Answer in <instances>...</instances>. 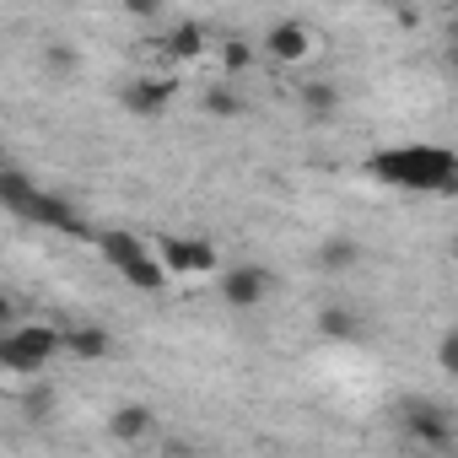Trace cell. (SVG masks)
<instances>
[{
  "instance_id": "15",
  "label": "cell",
  "mask_w": 458,
  "mask_h": 458,
  "mask_svg": "<svg viewBox=\"0 0 458 458\" xmlns=\"http://www.w3.org/2000/svg\"><path fill=\"white\" fill-rule=\"evenodd\" d=\"M119 276H124L135 292H146V297H151V292H162V286H167V276H173V270H167V265L157 259V249H151L146 259H135V265H130V270H119Z\"/></svg>"
},
{
  "instance_id": "16",
  "label": "cell",
  "mask_w": 458,
  "mask_h": 458,
  "mask_svg": "<svg viewBox=\"0 0 458 458\" xmlns=\"http://www.w3.org/2000/svg\"><path fill=\"white\" fill-rule=\"evenodd\" d=\"M162 49H167L173 60H194V55L205 49V28H199V22H173V28H167V44H162Z\"/></svg>"
},
{
  "instance_id": "9",
  "label": "cell",
  "mask_w": 458,
  "mask_h": 458,
  "mask_svg": "<svg viewBox=\"0 0 458 458\" xmlns=\"http://www.w3.org/2000/svg\"><path fill=\"white\" fill-rule=\"evenodd\" d=\"M340 103H345V92H340V81H329V76H313V81L297 87V108H302L308 119H335Z\"/></svg>"
},
{
  "instance_id": "4",
  "label": "cell",
  "mask_w": 458,
  "mask_h": 458,
  "mask_svg": "<svg viewBox=\"0 0 458 458\" xmlns=\"http://www.w3.org/2000/svg\"><path fill=\"white\" fill-rule=\"evenodd\" d=\"M270 286H276V276L265 265H233V270L221 276V302L233 308V313H254L270 297Z\"/></svg>"
},
{
  "instance_id": "2",
  "label": "cell",
  "mask_w": 458,
  "mask_h": 458,
  "mask_svg": "<svg viewBox=\"0 0 458 458\" xmlns=\"http://www.w3.org/2000/svg\"><path fill=\"white\" fill-rule=\"evenodd\" d=\"M394 426H399V437H404V442H415V447H426V453H442V447H453V442H458V420H453V410H447V404H437V399H426V394L399 399Z\"/></svg>"
},
{
  "instance_id": "6",
  "label": "cell",
  "mask_w": 458,
  "mask_h": 458,
  "mask_svg": "<svg viewBox=\"0 0 458 458\" xmlns=\"http://www.w3.org/2000/svg\"><path fill=\"white\" fill-rule=\"evenodd\" d=\"M173 92H178L173 76H135V81L119 92V103H124L130 114H140V119H157V114L173 103Z\"/></svg>"
},
{
  "instance_id": "17",
  "label": "cell",
  "mask_w": 458,
  "mask_h": 458,
  "mask_svg": "<svg viewBox=\"0 0 458 458\" xmlns=\"http://www.w3.org/2000/svg\"><path fill=\"white\" fill-rule=\"evenodd\" d=\"M259 60V44H249V38H221V65H226V76H243L249 65Z\"/></svg>"
},
{
  "instance_id": "13",
  "label": "cell",
  "mask_w": 458,
  "mask_h": 458,
  "mask_svg": "<svg viewBox=\"0 0 458 458\" xmlns=\"http://www.w3.org/2000/svg\"><path fill=\"white\" fill-rule=\"evenodd\" d=\"M33 199H38V183L22 167H0V205H6L12 216H28Z\"/></svg>"
},
{
  "instance_id": "11",
  "label": "cell",
  "mask_w": 458,
  "mask_h": 458,
  "mask_svg": "<svg viewBox=\"0 0 458 458\" xmlns=\"http://www.w3.org/2000/svg\"><path fill=\"white\" fill-rule=\"evenodd\" d=\"M157 431V415L146 410V404H119L114 415H108V437L114 442H146Z\"/></svg>"
},
{
  "instance_id": "14",
  "label": "cell",
  "mask_w": 458,
  "mask_h": 458,
  "mask_svg": "<svg viewBox=\"0 0 458 458\" xmlns=\"http://www.w3.org/2000/svg\"><path fill=\"white\" fill-rule=\"evenodd\" d=\"M65 351L81 356V361H103L114 351V335L98 329V324H76V329H65Z\"/></svg>"
},
{
  "instance_id": "10",
  "label": "cell",
  "mask_w": 458,
  "mask_h": 458,
  "mask_svg": "<svg viewBox=\"0 0 458 458\" xmlns=\"http://www.w3.org/2000/svg\"><path fill=\"white\" fill-rule=\"evenodd\" d=\"M98 254H103L114 270H130V265H135V259H146L151 249H146V238L124 233V226H103V238H98Z\"/></svg>"
},
{
  "instance_id": "12",
  "label": "cell",
  "mask_w": 458,
  "mask_h": 458,
  "mask_svg": "<svg viewBox=\"0 0 458 458\" xmlns=\"http://www.w3.org/2000/svg\"><path fill=\"white\" fill-rule=\"evenodd\" d=\"M313 259H318V270H324V276H345V270H356V265H361V243H356V238H345V233H335V238H324V243H318V254H313Z\"/></svg>"
},
{
  "instance_id": "23",
  "label": "cell",
  "mask_w": 458,
  "mask_h": 458,
  "mask_svg": "<svg viewBox=\"0 0 458 458\" xmlns=\"http://www.w3.org/2000/svg\"><path fill=\"white\" fill-rule=\"evenodd\" d=\"M447 249H453V259H458V233H453V243H447Z\"/></svg>"
},
{
  "instance_id": "22",
  "label": "cell",
  "mask_w": 458,
  "mask_h": 458,
  "mask_svg": "<svg viewBox=\"0 0 458 458\" xmlns=\"http://www.w3.org/2000/svg\"><path fill=\"white\" fill-rule=\"evenodd\" d=\"M447 71H453V81H458V44H447Z\"/></svg>"
},
{
  "instance_id": "19",
  "label": "cell",
  "mask_w": 458,
  "mask_h": 458,
  "mask_svg": "<svg viewBox=\"0 0 458 458\" xmlns=\"http://www.w3.org/2000/svg\"><path fill=\"white\" fill-rule=\"evenodd\" d=\"M76 65H81V55H76L71 44H44V71H49V76H71Z\"/></svg>"
},
{
  "instance_id": "24",
  "label": "cell",
  "mask_w": 458,
  "mask_h": 458,
  "mask_svg": "<svg viewBox=\"0 0 458 458\" xmlns=\"http://www.w3.org/2000/svg\"><path fill=\"white\" fill-rule=\"evenodd\" d=\"M453 44H458V22H453Z\"/></svg>"
},
{
  "instance_id": "8",
  "label": "cell",
  "mask_w": 458,
  "mask_h": 458,
  "mask_svg": "<svg viewBox=\"0 0 458 458\" xmlns=\"http://www.w3.org/2000/svg\"><path fill=\"white\" fill-rule=\"evenodd\" d=\"M259 49H265L270 60H281V65H297V60H308V49H313V33H308L302 22H276V28L259 38Z\"/></svg>"
},
{
  "instance_id": "3",
  "label": "cell",
  "mask_w": 458,
  "mask_h": 458,
  "mask_svg": "<svg viewBox=\"0 0 458 458\" xmlns=\"http://www.w3.org/2000/svg\"><path fill=\"white\" fill-rule=\"evenodd\" d=\"M60 351H65V329L55 324H22V329H6V340H0L6 372H44Z\"/></svg>"
},
{
  "instance_id": "18",
  "label": "cell",
  "mask_w": 458,
  "mask_h": 458,
  "mask_svg": "<svg viewBox=\"0 0 458 458\" xmlns=\"http://www.w3.org/2000/svg\"><path fill=\"white\" fill-rule=\"evenodd\" d=\"M199 103H205V114H216V119H238V114H243V98L226 87V81H221V87H205Z\"/></svg>"
},
{
  "instance_id": "7",
  "label": "cell",
  "mask_w": 458,
  "mask_h": 458,
  "mask_svg": "<svg viewBox=\"0 0 458 458\" xmlns=\"http://www.w3.org/2000/svg\"><path fill=\"white\" fill-rule=\"evenodd\" d=\"M318 335L335 340V345H361L367 340V318L351 302H324L318 308Z\"/></svg>"
},
{
  "instance_id": "5",
  "label": "cell",
  "mask_w": 458,
  "mask_h": 458,
  "mask_svg": "<svg viewBox=\"0 0 458 458\" xmlns=\"http://www.w3.org/2000/svg\"><path fill=\"white\" fill-rule=\"evenodd\" d=\"M157 259L173 276H199V270H216V243H205V238H162Z\"/></svg>"
},
{
  "instance_id": "20",
  "label": "cell",
  "mask_w": 458,
  "mask_h": 458,
  "mask_svg": "<svg viewBox=\"0 0 458 458\" xmlns=\"http://www.w3.org/2000/svg\"><path fill=\"white\" fill-rule=\"evenodd\" d=\"M49 410H55V394L49 388H28L22 394V415L28 420H49Z\"/></svg>"
},
{
  "instance_id": "1",
  "label": "cell",
  "mask_w": 458,
  "mask_h": 458,
  "mask_svg": "<svg viewBox=\"0 0 458 458\" xmlns=\"http://www.w3.org/2000/svg\"><path fill=\"white\" fill-rule=\"evenodd\" d=\"M367 167L372 178L410 194H458V157L447 146H394V151H377Z\"/></svg>"
},
{
  "instance_id": "21",
  "label": "cell",
  "mask_w": 458,
  "mask_h": 458,
  "mask_svg": "<svg viewBox=\"0 0 458 458\" xmlns=\"http://www.w3.org/2000/svg\"><path fill=\"white\" fill-rule=\"evenodd\" d=\"M437 367H442L447 377H458V329H447V335L437 340Z\"/></svg>"
}]
</instances>
